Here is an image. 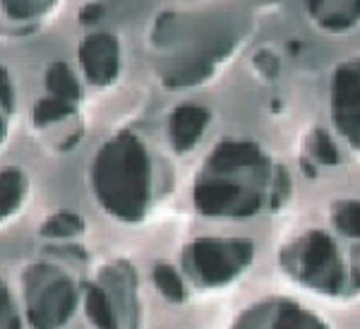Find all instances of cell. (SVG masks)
<instances>
[{"mask_svg": "<svg viewBox=\"0 0 360 329\" xmlns=\"http://www.w3.org/2000/svg\"><path fill=\"white\" fill-rule=\"evenodd\" d=\"M339 228L307 226L283 243L281 267L307 293L332 303L360 296V209Z\"/></svg>", "mask_w": 360, "mask_h": 329, "instance_id": "1", "label": "cell"}, {"mask_svg": "<svg viewBox=\"0 0 360 329\" xmlns=\"http://www.w3.org/2000/svg\"><path fill=\"white\" fill-rule=\"evenodd\" d=\"M252 264L248 240H207L195 250V272L207 288H229Z\"/></svg>", "mask_w": 360, "mask_h": 329, "instance_id": "2", "label": "cell"}, {"mask_svg": "<svg viewBox=\"0 0 360 329\" xmlns=\"http://www.w3.org/2000/svg\"><path fill=\"white\" fill-rule=\"evenodd\" d=\"M233 329H329L322 317L291 301H269L243 310Z\"/></svg>", "mask_w": 360, "mask_h": 329, "instance_id": "3", "label": "cell"}]
</instances>
